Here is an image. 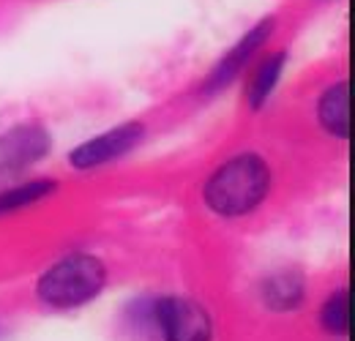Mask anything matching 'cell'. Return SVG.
<instances>
[{"label": "cell", "mask_w": 355, "mask_h": 341, "mask_svg": "<svg viewBox=\"0 0 355 341\" xmlns=\"http://www.w3.org/2000/svg\"><path fill=\"white\" fill-rule=\"evenodd\" d=\"M270 170L257 153L230 159L205 183V205L224 218L246 216L268 197Z\"/></svg>", "instance_id": "obj_1"}, {"label": "cell", "mask_w": 355, "mask_h": 341, "mask_svg": "<svg viewBox=\"0 0 355 341\" xmlns=\"http://www.w3.org/2000/svg\"><path fill=\"white\" fill-rule=\"evenodd\" d=\"M104 284L107 270L96 256L69 254L39 279V298L52 308H77L96 298Z\"/></svg>", "instance_id": "obj_2"}, {"label": "cell", "mask_w": 355, "mask_h": 341, "mask_svg": "<svg viewBox=\"0 0 355 341\" xmlns=\"http://www.w3.org/2000/svg\"><path fill=\"white\" fill-rule=\"evenodd\" d=\"M156 331L164 341H211L208 311L189 298H162L153 303Z\"/></svg>", "instance_id": "obj_3"}, {"label": "cell", "mask_w": 355, "mask_h": 341, "mask_svg": "<svg viewBox=\"0 0 355 341\" xmlns=\"http://www.w3.org/2000/svg\"><path fill=\"white\" fill-rule=\"evenodd\" d=\"M139 139H142V123H123V126L112 128L85 145H80L71 153V164L77 170H93L98 164H107V161L129 153Z\"/></svg>", "instance_id": "obj_4"}, {"label": "cell", "mask_w": 355, "mask_h": 341, "mask_svg": "<svg viewBox=\"0 0 355 341\" xmlns=\"http://www.w3.org/2000/svg\"><path fill=\"white\" fill-rule=\"evenodd\" d=\"M270 30H273V19H270V17L263 19L260 25H254V28L216 63V69H214L211 77L205 80V93H219V90H224V87L230 85V82L243 71V66L249 63V58L263 46V42L270 36Z\"/></svg>", "instance_id": "obj_5"}, {"label": "cell", "mask_w": 355, "mask_h": 341, "mask_svg": "<svg viewBox=\"0 0 355 341\" xmlns=\"http://www.w3.org/2000/svg\"><path fill=\"white\" fill-rule=\"evenodd\" d=\"M49 153V134L42 126H17L0 137V167L22 170Z\"/></svg>", "instance_id": "obj_6"}, {"label": "cell", "mask_w": 355, "mask_h": 341, "mask_svg": "<svg viewBox=\"0 0 355 341\" xmlns=\"http://www.w3.org/2000/svg\"><path fill=\"white\" fill-rule=\"evenodd\" d=\"M317 115L325 131H331L334 137H347L350 134V85L336 82L334 87H328L320 96Z\"/></svg>", "instance_id": "obj_7"}, {"label": "cell", "mask_w": 355, "mask_h": 341, "mask_svg": "<svg viewBox=\"0 0 355 341\" xmlns=\"http://www.w3.org/2000/svg\"><path fill=\"white\" fill-rule=\"evenodd\" d=\"M263 295L270 308H282V311L295 308L304 298V279L293 270H282L273 279H268Z\"/></svg>", "instance_id": "obj_8"}, {"label": "cell", "mask_w": 355, "mask_h": 341, "mask_svg": "<svg viewBox=\"0 0 355 341\" xmlns=\"http://www.w3.org/2000/svg\"><path fill=\"white\" fill-rule=\"evenodd\" d=\"M284 58H287L284 52H273V55H268L266 60L260 63V69H257V74H254V80L249 85V104H252V110H260L266 104L270 90L279 82V74L284 69Z\"/></svg>", "instance_id": "obj_9"}, {"label": "cell", "mask_w": 355, "mask_h": 341, "mask_svg": "<svg viewBox=\"0 0 355 341\" xmlns=\"http://www.w3.org/2000/svg\"><path fill=\"white\" fill-rule=\"evenodd\" d=\"M55 189H58L55 180H31V183L14 186L8 191H0V216L19 211V208H28V205L44 200L46 194H52Z\"/></svg>", "instance_id": "obj_10"}, {"label": "cell", "mask_w": 355, "mask_h": 341, "mask_svg": "<svg viewBox=\"0 0 355 341\" xmlns=\"http://www.w3.org/2000/svg\"><path fill=\"white\" fill-rule=\"evenodd\" d=\"M322 325L325 331L342 336L350 331V292L347 290H339L334 298L325 303L322 308Z\"/></svg>", "instance_id": "obj_11"}]
</instances>
